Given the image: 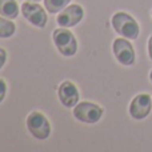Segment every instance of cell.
Listing matches in <instances>:
<instances>
[{
    "mask_svg": "<svg viewBox=\"0 0 152 152\" xmlns=\"http://www.w3.org/2000/svg\"><path fill=\"white\" fill-rule=\"evenodd\" d=\"M112 28L119 36L126 37L129 40H136L140 35L139 23L135 20L132 15L124 11H118L111 18Z\"/></svg>",
    "mask_w": 152,
    "mask_h": 152,
    "instance_id": "6da1fadb",
    "label": "cell"
},
{
    "mask_svg": "<svg viewBox=\"0 0 152 152\" xmlns=\"http://www.w3.org/2000/svg\"><path fill=\"white\" fill-rule=\"evenodd\" d=\"M52 40L58 52L64 58H72L77 52V40L68 28H56L52 34Z\"/></svg>",
    "mask_w": 152,
    "mask_h": 152,
    "instance_id": "7a4b0ae2",
    "label": "cell"
},
{
    "mask_svg": "<svg viewBox=\"0 0 152 152\" xmlns=\"http://www.w3.org/2000/svg\"><path fill=\"white\" fill-rule=\"evenodd\" d=\"M26 126L28 132L37 140H45L51 136V123L43 112L32 111L26 119Z\"/></svg>",
    "mask_w": 152,
    "mask_h": 152,
    "instance_id": "3957f363",
    "label": "cell"
},
{
    "mask_svg": "<svg viewBox=\"0 0 152 152\" xmlns=\"http://www.w3.org/2000/svg\"><path fill=\"white\" fill-rule=\"evenodd\" d=\"M72 115L77 121L84 124H96L102 120L104 110L92 102H79L72 108Z\"/></svg>",
    "mask_w": 152,
    "mask_h": 152,
    "instance_id": "277c9868",
    "label": "cell"
},
{
    "mask_svg": "<svg viewBox=\"0 0 152 152\" xmlns=\"http://www.w3.org/2000/svg\"><path fill=\"white\" fill-rule=\"evenodd\" d=\"M48 11L45 10L44 5H40L39 3L35 1H26L21 3L20 5V13L23 15V18L28 21L29 24H32L36 28H45L48 21Z\"/></svg>",
    "mask_w": 152,
    "mask_h": 152,
    "instance_id": "5b68a950",
    "label": "cell"
},
{
    "mask_svg": "<svg viewBox=\"0 0 152 152\" xmlns=\"http://www.w3.org/2000/svg\"><path fill=\"white\" fill-rule=\"evenodd\" d=\"M112 53L115 59L126 67H131L136 61V52L131 40L126 37H118L112 43Z\"/></svg>",
    "mask_w": 152,
    "mask_h": 152,
    "instance_id": "8992f818",
    "label": "cell"
},
{
    "mask_svg": "<svg viewBox=\"0 0 152 152\" xmlns=\"http://www.w3.org/2000/svg\"><path fill=\"white\" fill-rule=\"evenodd\" d=\"M84 18V10L80 4H68L66 8L58 13L56 18V23L59 27H64V28H71L75 27L83 20Z\"/></svg>",
    "mask_w": 152,
    "mask_h": 152,
    "instance_id": "52a82bcc",
    "label": "cell"
},
{
    "mask_svg": "<svg viewBox=\"0 0 152 152\" xmlns=\"http://www.w3.org/2000/svg\"><path fill=\"white\" fill-rule=\"evenodd\" d=\"M152 97L148 94H139L131 100L128 113L135 120H143L151 113Z\"/></svg>",
    "mask_w": 152,
    "mask_h": 152,
    "instance_id": "ba28073f",
    "label": "cell"
},
{
    "mask_svg": "<svg viewBox=\"0 0 152 152\" xmlns=\"http://www.w3.org/2000/svg\"><path fill=\"white\" fill-rule=\"evenodd\" d=\"M58 97L61 105L66 108H74L80 100V94L75 83L71 80H64L58 87Z\"/></svg>",
    "mask_w": 152,
    "mask_h": 152,
    "instance_id": "9c48e42d",
    "label": "cell"
},
{
    "mask_svg": "<svg viewBox=\"0 0 152 152\" xmlns=\"http://www.w3.org/2000/svg\"><path fill=\"white\" fill-rule=\"evenodd\" d=\"M19 4L16 0H0V15L8 19H16L19 16Z\"/></svg>",
    "mask_w": 152,
    "mask_h": 152,
    "instance_id": "30bf717a",
    "label": "cell"
},
{
    "mask_svg": "<svg viewBox=\"0 0 152 152\" xmlns=\"http://www.w3.org/2000/svg\"><path fill=\"white\" fill-rule=\"evenodd\" d=\"M16 32V24L12 19L4 18L0 15V39H8Z\"/></svg>",
    "mask_w": 152,
    "mask_h": 152,
    "instance_id": "8fae6325",
    "label": "cell"
},
{
    "mask_svg": "<svg viewBox=\"0 0 152 152\" xmlns=\"http://www.w3.org/2000/svg\"><path fill=\"white\" fill-rule=\"evenodd\" d=\"M72 0H43V5L48 11V13L53 15V13H59Z\"/></svg>",
    "mask_w": 152,
    "mask_h": 152,
    "instance_id": "7c38bea8",
    "label": "cell"
},
{
    "mask_svg": "<svg viewBox=\"0 0 152 152\" xmlns=\"http://www.w3.org/2000/svg\"><path fill=\"white\" fill-rule=\"evenodd\" d=\"M7 91H8V86L5 83L4 79H0V104L3 103V100L7 96Z\"/></svg>",
    "mask_w": 152,
    "mask_h": 152,
    "instance_id": "4fadbf2b",
    "label": "cell"
},
{
    "mask_svg": "<svg viewBox=\"0 0 152 152\" xmlns=\"http://www.w3.org/2000/svg\"><path fill=\"white\" fill-rule=\"evenodd\" d=\"M7 58H8L7 51H5L3 47H0V69H1L3 67H4L5 61H7Z\"/></svg>",
    "mask_w": 152,
    "mask_h": 152,
    "instance_id": "5bb4252c",
    "label": "cell"
},
{
    "mask_svg": "<svg viewBox=\"0 0 152 152\" xmlns=\"http://www.w3.org/2000/svg\"><path fill=\"white\" fill-rule=\"evenodd\" d=\"M147 51H148V56H150V59L152 60V35L150 36V39H148V43H147Z\"/></svg>",
    "mask_w": 152,
    "mask_h": 152,
    "instance_id": "9a60e30c",
    "label": "cell"
},
{
    "mask_svg": "<svg viewBox=\"0 0 152 152\" xmlns=\"http://www.w3.org/2000/svg\"><path fill=\"white\" fill-rule=\"evenodd\" d=\"M26 1H35V3H39V1H42V0H26Z\"/></svg>",
    "mask_w": 152,
    "mask_h": 152,
    "instance_id": "2e32d148",
    "label": "cell"
},
{
    "mask_svg": "<svg viewBox=\"0 0 152 152\" xmlns=\"http://www.w3.org/2000/svg\"><path fill=\"white\" fill-rule=\"evenodd\" d=\"M150 80H151V83H152V69H151V72H150Z\"/></svg>",
    "mask_w": 152,
    "mask_h": 152,
    "instance_id": "e0dca14e",
    "label": "cell"
}]
</instances>
